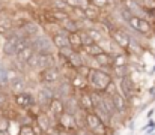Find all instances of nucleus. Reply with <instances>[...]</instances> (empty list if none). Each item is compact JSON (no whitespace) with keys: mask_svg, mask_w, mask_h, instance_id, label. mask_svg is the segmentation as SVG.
I'll return each mask as SVG.
<instances>
[{"mask_svg":"<svg viewBox=\"0 0 155 135\" xmlns=\"http://www.w3.org/2000/svg\"><path fill=\"white\" fill-rule=\"evenodd\" d=\"M87 80H89V87H92V90L105 92L107 87L110 86V83L114 80V77H113V74H110L104 69H92Z\"/></svg>","mask_w":155,"mask_h":135,"instance_id":"nucleus-1","label":"nucleus"},{"mask_svg":"<svg viewBox=\"0 0 155 135\" xmlns=\"http://www.w3.org/2000/svg\"><path fill=\"white\" fill-rule=\"evenodd\" d=\"M30 45L36 53L42 54H57V47L53 42V38L48 35H39L35 38H30Z\"/></svg>","mask_w":155,"mask_h":135,"instance_id":"nucleus-2","label":"nucleus"},{"mask_svg":"<svg viewBox=\"0 0 155 135\" xmlns=\"http://www.w3.org/2000/svg\"><path fill=\"white\" fill-rule=\"evenodd\" d=\"M20 41H21V35L18 32H11L9 35L5 36V39L2 42V53L6 57L15 56L18 51V47H20Z\"/></svg>","mask_w":155,"mask_h":135,"instance_id":"nucleus-3","label":"nucleus"},{"mask_svg":"<svg viewBox=\"0 0 155 135\" xmlns=\"http://www.w3.org/2000/svg\"><path fill=\"white\" fill-rule=\"evenodd\" d=\"M39 78H41L42 84L56 86V84H59L63 80V74H62V71L57 66H51V68H47V69L41 71L39 72Z\"/></svg>","mask_w":155,"mask_h":135,"instance_id":"nucleus-4","label":"nucleus"},{"mask_svg":"<svg viewBox=\"0 0 155 135\" xmlns=\"http://www.w3.org/2000/svg\"><path fill=\"white\" fill-rule=\"evenodd\" d=\"M35 123H36V126L41 129L42 134L47 135L48 132H51L53 129L56 128V123H57V122L53 119L47 111L41 110V111L35 116Z\"/></svg>","mask_w":155,"mask_h":135,"instance_id":"nucleus-5","label":"nucleus"},{"mask_svg":"<svg viewBox=\"0 0 155 135\" xmlns=\"http://www.w3.org/2000/svg\"><path fill=\"white\" fill-rule=\"evenodd\" d=\"M14 102L18 108H23V110H30L33 105H36V96L27 90L18 93V95H14Z\"/></svg>","mask_w":155,"mask_h":135,"instance_id":"nucleus-6","label":"nucleus"},{"mask_svg":"<svg viewBox=\"0 0 155 135\" xmlns=\"http://www.w3.org/2000/svg\"><path fill=\"white\" fill-rule=\"evenodd\" d=\"M56 126L59 129H65V131H78V123H77L75 114H71V113H66V111L62 116H59Z\"/></svg>","mask_w":155,"mask_h":135,"instance_id":"nucleus-7","label":"nucleus"},{"mask_svg":"<svg viewBox=\"0 0 155 135\" xmlns=\"http://www.w3.org/2000/svg\"><path fill=\"white\" fill-rule=\"evenodd\" d=\"M116 44L119 45L120 48H124L125 51L128 50V47H130V42H131V36L124 30V29H113L111 32H110V35H108Z\"/></svg>","mask_w":155,"mask_h":135,"instance_id":"nucleus-8","label":"nucleus"},{"mask_svg":"<svg viewBox=\"0 0 155 135\" xmlns=\"http://www.w3.org/2000/svg\"><path fill=\"white\" fill-rule=\"evenodd\" d=\"M27 87V81H26V77L23 75V74H17L14 78H11V81H9V92L12 93V95H18V93H21V92H24Z\"/></svg>","mask_w":155,"mask_h":135,"instance_id":"nucleus-9","label":"nucleus"},{"mask_svg":"<svg viewBox=\"0 0 155 135\" xmlns=\"http://www.w3.org/2000/svg\"><path fill=\"white\" fill-rule=\"evenodd\" d=\"M47 113L51 116L53 119L57 122V119H59V116H62L63 113H65V104H63V99L62 98H54L51 102H50V107H48V110H47Z\"/></svg>","mask_w":155,"mask_h":135,"instance_id":"nucleus-10","label":"nucleus"},{"mask_svg":"<svg viewBox=\"0 0 155 135\" xmlns=\"http://www.w3.org/2000/svg\"><path fill=\"white\" fill-rule=\"evenodd\" d=\"M113 98V102H114V107H116V111L120 114V116H125L127 111H128V99L117 90L111 95Z\"/></svg>","mask_w":155,"mask_h":135,"instance_id":"nucleus-11","label":"nucleus"},{"mask_svg":"<svg viewBox=\"0 0 155 135\" xmlns=\"http://www.w3.org/2000/svg\"><path fill=\"white\" fill-rule=\"evenodd\" d=\"M78 101H80V107L81 110L86 111H94V99H92V93L91 90H78Z\"/></svg>","mask_w":155,"mask_h":135,"instance_id":"nucleus-12","label":"nucleus"},{"mask_svg":"<svg viewBox=\"0 0 155 135\" xmlns=\"http://www.w3.org/2000/svg\"><path fill=\"white\" fill-rule=\"evenodd\" d=\"M21 32L27 36V38H35V36H39L42 35V29L38 23L35 21H26L21 27Z\"/></svg>","mask_w":155,"mask_h":135,"instance_id":"nucleus-13","label":"nucleus"},{"mask_svg":"<svg viewBox=\"0 0 155 135\" xmlns=\"http://www.w3.org/2000/svg\"><path fill=\"white\" fill-rule=\"evenodd\" d=\"M63 104H65V111H66V113L77 114V113L81 110L77 93H75V95H71V96H68V98H63Z\"/></svg>","mask_w":155,"mask_h":135,"instance_id":"nucleus-14","label":"nucleus"},{"mask_svg":"<svg viewBox=\"0 0 155 135\" xmlns=\"http://www.w3.org/2000/svg\"><path fill=\"white\" fill-rule=\"evenodd\" d=\"M60 26H62L65 30H68L69 33L84 30V23H83V21H80V20H77V18H74V17H71V18L65 20L63 23H60Z\"/></svg>","mask_w":155,"mask_h":135,"instance_id":"nucleus-15","label":"nucleus"},{"mask_svg":"<svg viewBox=\"0 0 155 135\" xmlns=\"http://www.w3.org/2000/svg\"><path fill=\"white\" fill-rule=\"evenodd\" d=\"M11 32H14V20L6 12H2L0 14V35L6 36Z\"/></svg>","mask_w":155,"mask_h":135,"instance_id":"nucleus-16","label":"nucleus"},{"mask_svg":"<svg viewBox=\"0 0 155 135\" xmlns=\"http://www.w3.org/2000/svg\"><path fill=\"white\" fill-rule=\"evenodd\" d=\"M71 80V83H72V86L75 87V90L78 92V90H84L89 87V80L86 78V77H83V75H80L75 69H74V72H72V77L69 78Z\"/></svg>","mask_w":155,"mask_h":135,"instance_id":"nucleus-17","label":"nucleus"},{"mask_svg":"<svg viewBox=\"0 0 155 135\" xmlns=\"http://www.w3.org/2000/svg\"><path fill=\"white\" fill-rule=\"evenodd\" d=\"M51 66H57L56 63V54H42L39 53V68H38V72L47 69V68H51Z\"/></svg>","mask_w":155,"mask_h":135,"instance_id":"nucleus-18","label":"nucleus"},{"mask_svg":"<svg viewBox=\"0 0 155 135\" xmlns=\"http://www.w3.org/2000/svg\"><path fill=\"white\" fill-rule=\"evenodd\" d=\"M35 53V50H33V47L32 45H26V47H23V48H20L18 51H17V54H15V60L18 62V63H27V60L32 57V54Z\"/></svg>","mask_w":155,"mask_h":135,"instance_id":"nucleus-19","label":"nucleus"},{"mask_svg":"<svg viewBox=\"0 0 155 135\" xmlns=\"http://www.w3.org/2000/svg\"><path fill=\"white\" fill-rule=\"evenodd\" d=\"M127 65H130V54H128V51H122V53L113 56V68L127 66Z\"/></svg>","mask_w":155,"mask_h":135,"instance_id":"nucleus-20","label":"nucleus"},{"mask_svg":"<svg viewBox=\"0 0 155 135\" xmlns=\"http://www.w3.org/2000/svg\"><path fill=\"white\" fill-rule=\"evenodd\" d=\"M103 105L104 108L110 113V116L113 117L114 114H117V111H116V107H114V102H113V98H111V95H108V93H105L103 92Z\"/></svg>","mask_w":155,"mask_h":135,"instance_id":"nucleus-21","label":"nucleus"},{"mask_svg":"<svg viewBox=\"0 0 155 135\" xmlns=\"http://www.w3.org/2000/svg\"><path fill=\"white\" fill-rule=\"evenodd\" d=\"M84 12H86V20L98 21V20H100V15H101V8H98V6H95V5L91 3V5L84 9Z\"/></svg>","mask_w":155,"mask_h":135,"instance_id":"nucleus-22","label":"nucleus"},{"mask_svg":"<svg viewBox=\"0 0 155 135\" xmlns=\"http://www.w3.org/2000/svg\"><path fill=\"white\" fill-rule=\"evenodd\" d=\"M50 18L54 20L56 23H63L65 20L71 18V12L68 11H60V9H53L50 12Z\"/></svg>","mask_w":155,"mask_h":135,"instance_id":"nucleus-23","label":"nucleus"},{"mask_svg":"<svg viewBox=\"0 0 155 135\" xmlns=\"http://www.w3.org/2000/svg\"><path fill=\"white\" fill-rule=\"evenodd\" d=\"M9 81H11L9 68H6V66H2V65H0V87L8 89V87H9Z\"/></svg>","mask_w":155,"mask_h":135,"instance_id":"nucleus-24","label":"nucleus"},{"mask_svg":"<svg viewBox=\"0 0 155 135\" xmlns=\"http://www.w3.org/2000/svg\"><path fill=\"white\" fill-rule=\"evenodd\" d=\"M68 38H69V44H71L72 48H75V50H78V51L83 48V42H81L80 32H72V33L68 35Z\"/></svg>","mask_w":155,"mask_h":135,"instance_id":"nucleus-25","label":"nucleus"},{"mask_svg":"<svg viewBox=\"0 0 155 135\" xmlns=\"http://www.w3.org/2000/svg\"><path fill=\"white\" fill-rule=\"evenodd\" d=\"M68 63L71 65V68H72V69H77V68L83 66V65H84V62H83L81 53H80V51H75V53L68 59Z\"/></svg>","mask_w":155,"mask_h":135,"instance_id":"nucleus-26","label":"nucleus"},{"mask_svg":"<svg viewBox=\"0 0 155 135\" xmlns=\"http://www.w3.org/2000/svg\"><path fill=\"white\" fill-rule=\"evenodd\" d=\"M20 135H44L41 132V129L38 126H33V125H27L24 123L21 126V131H20Z\"/></svg>","mask_w":155,"mask_h":135,"instance_id":"nucleus-27","label":"nucleus"},{"mask_svg":"<svg viewBox=\"0 0 155 135\" xmlns=\"http://www.w3.org/2000/svg\"><path fill=\"white\" fill-rule=\"evenodd\" d=\"M86 54H89V56H98V54H101L104 50H103V47L98 44V42H95V44H92V45H87V47H83L81 48Z\"/></svg>","mask_w":155,"mask_h":135,"instance_id":"nucleus-28","label":"nucleus"},{"mask_svg":"<svg viewBox=\"0 0 155 135\" xmlns=\"http://www.w3.org/2000/svg\"><path fill=\"white\" fill-rule=\"evenodd\" d=\"M139 33H140V35H143V36H149V35L152 33V26H151V21H149L148 18H142Z\"/></svg>","mask_w":155,"mask_h":135,"instance_id":"nucleus-29","label":"nucleus"},{"mask_svg":"<svg viewBox=\"0 0 155 135\" xmlns=\"http://www.w3.org/2000/svg\"><path fill=\"white\" fill-rule=\"evenodd\" d=\"M21 123L18 119H11L9 122V128H8V135H20V131H21Z\"/></svg>","mask_w":155,"mask_h":135,"instance_id":"nucleus-30","label":"nucleus"},{"mask_svg":"<svg viewBox=\"0 0 155 135\" xmlns=\"http://www.w3.org/2000/svg\"><path fill=\"white\" fill-rule=\"evenodd\" d=\"M26 66H27L30 71H36V72H38V68H39V53L35 51V53L32 54V57L27 60Z\"/></svg>","mask_w":155,"mask_h":135,"instance_id":"nucleus-31","label":"nucleus"},{"mask_svg":"<svg viewBox=\"0 0 155 135\" xmlns=\"http://www.w3.org/2000/svg\"><path fill=\"white\" fill-rule=\"evenodd\" d=\"M86 30L89 32V35L92 36V39H94L95 42H100L101 39H104V38H105L103 32H101V30H100V29H98V27L95 26V23H94V26H92L91 29H86Z\"/></svg>","mask_w":155,"mask_h":135,"instance_id":"nucleus-32","label":"nucleus"},{"mask_svg":"<svg viewBox=\"0 0 155 135\" xmlns=\"http://www.w3.org/2000/svg\"><path fill=\"white\" fill-rule=\"evenodd\" d=\"M51 8L60 9V11H68V12H71V9H72V6H69L66 0H51Z\"/></svg>","mask_w":155,"mask_h":135,"instance_id":"nucleus-33","label":"nucleus"},{"mask_svg":"<svg viewBox=\"0 0 155 135\" xmlns=\"http://www.w3.org/2000/svg\"><path fill=\"white\" fill-rule=\"evenodd\" d=\"M75 51H78V50H75L72 47H65V48H59L57 50V56L62 57V59H65V60H68Z\"/></svg>","mask_w":155,"mask_h":135,"instance_id":"nucleus-34","label":"nucleus"},{"mask_svg":"<svg viewBox=\"0 0 155 135\" xmlns=\"http://www.w3.org/2000/svg\"><path fill=\"white\" fill-rule=\"evenodd\" d=\"M80 36H81V42H83V47H87V45L95 44V41L92 39V36L89 35V32H87L86 29L80 32Z\"/></svg>","mask_w":155,"mask_h":135,"instance_id":"nucleus-35","label":"nucleus"},{"mask_svg":"<svg viewBox=\"0 0 155 135\" xmlns=\"http://www.w3.org/2000/svg\"><path fill=\"white\" fill-rule=\"evenodd\" d=\"M9 117H0V134L2 135H8V128H9Z\"/></svg>","mask_w":155,"mask_h":135,"instance_id":"nucleus-36","label":"nucleus"},{"mask_svg":"<svg viewBox=\"0 0 155 135\" xmlns=\"http://www.w3.org/2000/svg\"><path fill=\"white\" fill-rule=\"evenodd\" d=\"M142 132H145V134H152V132H155V122L152 119H149L148 120V125H145L142 128Z\"/></svg>","mask_w":155,"mask_h":135,"instance_id":"nucleus-37","label":"nucleus"},{"mask_svg":"<svg viewBox=\"0 0 155 135\" xmlns=\"http://www.w3.org/2000/svg\"><path fill=\"white\" fill-rule=\"evenodd\" d=\"M75 71H77V72H78V74H80V75H83V77H86V78H87V77H89V74H91V71H92V69H91V68H89V66H86V65H83V66H80V68H77V69H75Z\"/></svg>","mask_w":155,"mask_h":135,"instance_id":"nucleus-38","label":"nucleus"},{"mask_svg":"<svg viewBox=\"0 0 155 135\" xmlns=\"http://www.w3.org/2000/svg\"><path fill=\"white\" fill-rule=\"evenodd\" d=\"M92 5H95V6H98V8H107L108 5H110V0H89Z\"/></svg>","mask_w":155,"mask_h":135,"instance_id":"nucleus-39","label":"nucleus"},{"mask_svg":"<svg viewBox=\"0 0 155 135\" xmlns=\"http://www.w3.org/2000/svg\"><path fill=\"white\" fill-rule=\"evenodd\" d=\"M78 135H97V134L92 132V131L87 129V128H81V129H78Z\"/></svg>","mask_w":155,"mask_h":135,"instance_id":"nucleus-40","label":"nucleus"},{"mask_svg":"<svg viewBox=\"0 0 155 135\" xmlns=\"http://www.w3.org/2000/svg\"><path fill=\"white\" fill-rule=\"evenodd\" d=\"M5 102H6V95L3 92V87H0V107H3Z\"/></svg>","mask_w":155,"mask_h":135,"instance_id":"nucleus-41","label":"nucleus"},{"mask_svg":"<svg viewBox=\"0 0 155 135\" xmlns=\"http://www.w3.org/2000/svg\"><path fill=\"white\" fill-rule=\"evenodd\" d=\"M60 135H78V131H65V129H60Z\"/></svg>","mask_w":155,"mask_h":135,"instance_id":"nucleus-42","label":"nucleus"},{"mask_svg":"<svg viewBox=\"0 0 155 135\" xmlns=\"http://www.w3.org/2000/svg\"><path fill=\"white\" fill-rule=\"evenodd\" d=\"M66 2H68V5L72 6V8H78V6H80V0H66Z\"/></svg>","mask_w":155,"mask_h":135,"instance_id":"nucleus-43","label":"nucleus"},{"mask_svg":"<svg viewBox=\"0 0 155 135\" xmlns=\"http://www.w3.org/2000/svg\"><path fill=\"white\" fill-rule=\"evenodd\" d=\"M47 135H60V129H59V128L56 126V128L53 129L51 132H48V134H47Z\"/></svg>","mask_w":155,"mask_h":135,"instance_id":"nucleus-44","label":"nucleus"},{"mask_svg":"<svg viewBox=\"0 0 155 135\" xmlns=\"http://www.w3.org/2000/svg\"><path fill=\"white\" fill-rule=\"evenodd\" d=\"M154 113H155V108H151V110L148 111V114H146V119H148V120H149V119H152Z\"/></svg>","mask_w":155,"mask_h":135,"instance_id":"nucleus-45","label":"nucleus"},{"mask_svg":"<svg viewBox=\"0 0 155 135\" xmlns=\"http://www.w3.org/2000/svg\"><path fill=\"white\" fill-rule=\"evenodd\" d=\"M3 9H5V3H2V2H0V14L3 12Z\"/></svg>","mask_w":155,"mask_h":135,"instance_id":"nucleus-46","label":"nucleus"},{"mask_svg":"<svg viewBox=\"0 0 155 135\" xmlns=\"http://www.w3.org/2000/svg\"><path fill=\"white\" fill-rule=\"evenodd\" d=\"M149 74H155V65H154V68L151 69V72H149Z\"/></svg>","mask_w":155,"mask_h":135,"instance_id":"nucleus-47","label":"nucleus"},{"mask_svg":"<svg viewBox=\"0 0 155 135\" xmlns=\"http://www.w3.org/2000/svg\"><path fill=\"white\" fill-rule=\"evenodd\" d=\"M0 2H2V3H6V2H8V0H0Z\"/></svg>","mask_w":155,"mask_h":135,"instance_id":"nucleus-48","label":"nucleus"},{"mask_svg":"<svg viewBox=\"0 0 155 135\" xmlns=\"http://www.w3.org/2000/svg\"><path fill=\"white\" fill-rule=\"evenodd\" d=\"M154 59H155V56H154Z\"/></svg>","mask_w":155,"mask_h":135,"instance_id":"nucleus-49","label":"nucleus"}]
</instances>
